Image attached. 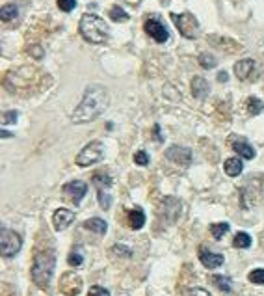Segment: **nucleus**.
<instances>
[{
  "label": "nucleus",
  "instance_id": "4468645a",
  "mask_svg": "<svg viewBox=\"0 0 264 296\" xmlns=\"http://www.w3.org/2000/svg\"><path fill=\"white\" fill-rule=\"evenodd\" d=\"M210 92V86L207 79H203V77H194L192 79V95L196 99H205L209 95Z\"/></svg>",
  "mask_w": 264,
  "mask_h": 296
},
{
  "label": "nucleus",
  "instance_id": "2eb2a0df",
  "mask_svg": "<svg viewBox=\"0 0 264 296\" xmlns=\"http://www.w3.org/2000/svg\"><path fill=\"white\" fill-rule=\"evenodd\" d=\"M233 149L234 153H238L242 159H247V161H251L253 157H255V149H253V145L249 142H246V140H233Z\"/></svg>",
  "mask_w": 264,
  "mask_h": 296
},
{
  "label": "nucleus",
  "instance_id": "cd10ccee",
  "mask_svg": "<svg viewBox=\"0 0 264 296\" xmlns=\"http://www.w3.org/2000/svg\"><path fill=\"white\" fill-rule=\"evenodd\" d=\"M249 281L257 285H264V268H255V270L249 272Z\"/></svg>",
  "mask_w": 264,
  "mask_h": 296
},
{
  "label": "nucleus",
  "instance_id": "20e7f679",
  "mask_svg": "<svg viewBox=\"0 0 264 296\" xmlns=\"http://www.w3.org/2000/svg\"><path fill=\"white\" fill-rule=\"evenodd\" d=\"M171 21L175 23L177 30L186 37V39H196L197 32H199V23L197 19L192 15V13L185 12V13H171Z\"/></svg>",
  "mask_w": 264,
  "mask_h": 296
},
{
  "label": "nucleus",
  "instance_id": "473e14b6",
  "mask_svg": "<svg viewBox=\"0 0 264 296\" xmlns=\"http://www.w3.org/2000/svg\"><path fill=\"white\" fill-rule=\"evenodd\" d=\"M87 296H110V292L105 289V287H99V285H93L92 289H90V292H87Z\"/></svg>",
  "mask_w": 264,
  "mask_h": 296
},
{
  "label": "nucleus",
  "instance_id": "c756f323",
  "mask_svg": "<svg viewBox=\"0 0 264 296\" xmlns=\"http://www.w3.org/2000/svg\"><path fill=\"white\" fill-rule=\"evenodd\" d=\"M82 261H84V257H82V253H80L78 250H73V252L69 253L67 263L71 266H80V265H82Z\"/></svg>",
  "mask_w": 264,
  "mask_h": 296
},
{
  "label": "nucleus",
  "instance_id": "f3484780",
  "mask_svg": "<svg viewBox=\"0 0 264 296\" xmlns=\"http://www.w3.org/2000/svg\"><path fill=\"white\" fill-rule=\"evenodd\" d=\"M143 224H145V214H143V210L140 207H136V209L129 210V226L130 229H141L143 228Z\"/></svg>",
  "mask_w": 264,
  "mask_h": 296
},
{
  "label": "nucleus",
  "instance_id": "423d86ee",
  "mask_svg": "<svg viewBox=\"0 0 264 296\" xmlns=\"http://www.w3.org/2000/svg\"><path fill=\"white\" fill-rule=\"evenodd\" d=\"M0 244H2V255L6 259H12L13 255L21 250V237H19L15 231L12 229H2V235H0Z\"/></svg>",
  "mask_w": 264,
  "mask_h": 296
},
{
  "label": "nucleus",
  "instance_id": "1a4fd4ad",
  "mask_svg": "<svg viewBox=\"0 0 264 296\" xmlns=\"http://www.w3.org/2000/svg\"><path fill=\"white\" fill-rule=\"evenodd\" d=\"M62 192L71 199V201H73L74 205H78L80 201H82V197L86 196L87 185L86 183H82V181H71V183H67V185H63Z\"/></svg>",
  "mask_w": 264,
  "mask_h": 296
},
{
  "label": "nucleus",
  "instance_id": "39448f33",
  "mask_svg": "<svg viewBox=\"0 0 264 296\" xmlns=\"http://www.w3.org/2000/svg\"><path fill=\"white\" fill-rule=\"evenodd\" d=\"M103 159H105V145L101 142H92L76 155V164L80 168H87L92 164L101 162Z\"/></svg>",
  "mask_w": 264,
  "mask_h": 296
},
{
  "label": "nucleus",
  "instance_id": "c9c22d12",
  "mask_svg": "<svg viewBox=\"0 0 264 296\" xmlns=\"http://www.w3.org/2000/svg\"><path fill=\"white\" fill-rule=\"evenodd\" d=\"M12 132H8V130H2V138H12Z\"/></svg>",
  "mask_w": 264,
  "mask_h": 296
},
{
  "label": "nucleus",
  "instance_id": "ddd939ff",
  "mask_svg": "<svg viewBox=\"0 0 264 296\" xmlns=\"http://www.w3.org/2000/svg\"><path fill=\"white\" fill-rule=\"evenodd\" d=\"M253 71H255V62L253 60H240L236 65H234V75L238 77L240 81H247V79H251Z\"/></svg>",
  "mask_w": 264,
  "mask_h": 296
},
{
  "label": "nucleus",
  "instance_id": "72a5a7b5",
  "mask_svg": "<svg viewBox=\"0 0 264 296\" xmlns=\"http://www.w3.org/2000/svg\"><path fill=\"white\" fill-rule=\"evenodd\" d=\"M17 117H19V114L15 110L6 112V114H4V123H6V125H15V123H17Z\"/></svg>",
  "mask_w": 264,
  "mask_h": 296
},
{
  "label": "nucleus",
  "instance_id": "412c9836",
  "mask_svg": "<svg viewBox=\"0 0 264 296\" xmlns=\"http://www.w3.org/2000/svg\"><path fill=\"white\" fill-rule=\"evenodd\" d=\"M233 246L246 250V248L251 246V237H249L247 233H236L234 235V239H233Z\"/></svg>",
  "mask_w": 264,
  "mask_h": 296
},
{
  "label": "nucleus",
  "instance_id": "7c9ffc66",
  "mask_svg": "<svg viewBox=\"0 0 264 296\" xmlns=\"http://www.w3.org/2000/svg\"><path fill=\"white\" fill-rule=\"evenodd\" d=\"M58 8L65 13L73 12L74 8H76V0H58Z\"/></svg>",
  "mask_w": 264,
  "mask_h": 296
},
{
  "label": "nucleus",
  "instance_id": "2f4dec72",
  "mask_svg": "<svg viewBox=\"0 0 264 296\" xmlns=\"http://www.w3.org/2000/svg\"><path fill=\"white\" fill-rule=\"evenodd\" d=\"M134 162L136 164H140V166H147L149 164V155L145 151H138L134 155Z\"/></svg>",
  "mask_w": 264,
  "mask_h": 296
},
{
  "label": "nucleus",
  "instance_id": "6e6552de",
  "mask_svg": "<svg viewBox=\"0 0 264 296\" xmlns=\"http://www.w3.org/2000/svg\"><path fill=\"white\" fill-rule=\"evenodd\" d=\"M60 290L67 296L78 294L80 290H82V279H80V276H76L74 272L63 274L62 279H60Z\"/></svg>",
  "mask_w": 264,
  "mask_h": 296
},
{
  "label": "nucleus",
  "instance_id": "a878e982",
  "mask_svg": "<svg viewBox=\"0 0 264 296\" xmlns=\"http://www.w3.org/2000/svg\"><path fill=\"white\" fill-rule=\"evenodd\" d=\"M199 63H201L203 69H212L216 67L218 60L212 54H209V52H203V54H199Z\"/></svg>",
  "mask_w": 264,
  "mask_h": 296
},
{
  "label": "nucleus",
  "instance_id": "c85d7f7f",
  "mask_svg": "<svg viewBox=\"0 0 264 296\" xmlns=\"http://www.w3.org/2000/svg\"><path fill=\"white\" fill-rule=\"evenodd\" d=\"M97 194H99V203H101V207L103 209H110V205H112V197L108 196L105 192V188H97Z\"/></svg>",
  "mask_w": 264,
  "mask_h": 296
},
{
  "label": "nucleus",
  "instance_id": "b1692460",
  "mask_svg": "<svg viewBox=\"0 0 264 296\" xmlns=\"http://www.w3.org/2000/svg\"><path fill=\"white\" fill-rule=\"evenodd\" d=\"M229 231V224L227 222H220V224H212L210 226V233H212V237H214L216 241H220L223 235Z\"/></svg>",
  "mask_w": 264,
  "mask_h": 296
},
{
  "label": "nucleus",
  "instance_id": "dca6fc26",
  "mask_svg": "<svg viewBox=\"0 0 264 296\" xmlns=\"http://www.w3.org/2000/svg\"><path fill=\"white\" fill-rule=\"evenodd\" d=\"M169 205H171V197H166V199H164V203H162V209H160V212H162V214H166V216H169V220H171V222H175L179 216H181L183 205H181V201H179V203L175 205L173 209L169 207Z\"/></svg>",
  "mask_w": 264,
  "mask_h": 296
},
{
  "label": "nucleus",
  "instance_id": "9b49d317",
  "mask_svg": "<svg viewBox=\"0 0 264 296\" xmlns=\"http://www.w3.org/2000/svg\"><path fill=\"white\" fill-rule=\"evenodd\" d=\"M74 220V212L69 209H58L52 214V226H54L56 231H63L67 229Z\"/></svg>",
  "mask_w": 264,
  "mask_h": 296
},
{
  "label": "nucleus",
  "instance_id": "0eeeda50",
  "mask_svg": "<svg viewBox=\"0 0 264 296\" xmlns=\"http://www.w3.org/2000/svg\"><path fill=\"white\" fill-rule=\"evenodd\" d=\"M143 30H145L147 36L153 37L156 43H166L169 39V32H167L166 26L160 23L158 17H147L145 25H143Z\"/></svg>",
  "mask_w": 264,
  "mask_h": 296
},
{
  "label": "nucleus",
  "instance_id": "7ed1b4c3",
  "mask_svg": "<svg viewBox=\"0 0 264 296\" xmlns=\"http://www.w3.org/2000/svg\"><path fill=\"white\" fill-rule=\"evenodd\" d=\"M56 266V257L52 252H37L32 265V279L39 289H47Z\"/></svg>",
  "mask_w": 264,
  "mask_h": 296
},
{
  "label": "nucleus",
  "instance_id": "aec40b11",
  "mask_svg": "<svg viewBox=\"0 0 264 296\" xmlns=\"http://www.w3.org/2000/svg\"><path fill=\"white\" fill-rule=\"evenodd\" d=\"M264 110V103L258 97H249L247 99V112L251 116H258Z\"/></svg>",
  "mask_w": 264,
  "mask_h": 296
},
{
  "label": "nucleus",
  "instance_id": "6ab92c4d",
  "mask_svg": "<svg viewBox=\"0 0 264 296\" xmlns=\"http://www.w3.org/2000/svg\"><path fill=\"white\" fill-rule=\"evenodd\" d=\"M84 228L93 231V233H97V235H105L106 229H108V224H106L103 218H90V220L84 222Z\"/></svg>",
  "mask_w": 264,
  "mask_h": 296
},
{
  "label": "nucleus",
  "instance_id": "bb28decb",
  "mask_svg": "<svg viewBox=\"0 0 264 296\" xmlns=\"http://www.w3.org/2000/svg\"><path fill=\"white\" fill-rule=\"evenodd\" d=\"M181 292H183V296H212L209 290L203 289V287H185Z\"/></svg>",
  "mask_w": 264,
  "mask_h": 296
},
{
  "label": "nucleus",
  "instance_id": "393cba45",
  "mask_svg": "<svg viewBox=\"0 0 264 296\" xmlns=\"http://www.w3.org/2000/svg\"><path fill=\"white\" fill-rule=\"evenodd\" d=\"M110 19L116 21V23H125V21H129V13L125 12L121 6H114L110 10Z\"/></svg>",
  "mask_w": 264,
  "mask_h": 296
},
{
  "label": "nucleus",
  "instance_id": "a211bd4d",
  "mask_svg": "<svg viewBox=\"0 0 264 296\" xmlns=\"http://www.w3.org/2000/svg\"><path fill=\"white\" fill-rule=\"evenodd\" d=\"M223 170H225V173H227L229 177H236V175H240L242 173V170H244V164H242V161L240 159H227L225 161V164H223Z\"/></svg>",
  "mask_w": 264,
  "mask_h": 296
},
{
  "label": "nucleus",
  "instance_id": "9d476101",
  "mask_svg": "<svg viewBox=\"0 0 264 296\" xmlns=\"http://www.w3.org/2000/svg\"><path fill=\"white\" fill-rule=\"evenodd\" d=\"M166 157L171 162L179 166H190L192 164V151L188 147H181V145H171L166 151Z\"/></svg>",
  "mask_w": 264,
  "mask_h": 296
},
{
  "label": "nucleus",
  "instance_id": "5701e85b",
  "mask_svg": "<svg viewBox=\"0 0 264 296\" xmlns=\"http://www.w3.org/2000/svg\"><path fill=\"white\" fill-rule=\"evenodd\" d=\"M212 283H214L220 290H223V292H231V279L225 278V276L214 274V276H212Z\"/></svg>",
  "mask_w": 264,
  "mask_h": 296
},
{
  "label": "nucleus",
  "instance_id": "f03ea898",
  "mask_svg": "<svg viewBox=\"0 0 264 296\" xmlns=\"http://www.w3.org/2000/svg\"><path fill=\"white\" fill-rule=\"evenodd\" d=\"M80 36L86 39L87 43H106L108 37H110V32H108V26L99 15H93V13H84L82 19H80Z\"/></svg>",
  "mask_w": 264,
  "mask_h": 296
},
{
  "label": "nucleus",
  "instance_id": "f704fd0d",
  "mask_svg": "<svg viewBox=\"0 0 264 296\" xmlns=\"http://www.w3.org/2000/svg\"><path fill=\"white\" fill-rule=\"evenodd\" d=\"M227 73H223V71H221V73H218V81L220 82H227Z\"/></svg>",
  "mask_w": 264,
  "mask_h": 296
},
{
  "label": "nucleus",
  "instance_id": "f257e3e1",
  "mask_svg": "<svg viewBox=\"0 0 264 296\" xmlns=\"http://www.w3.org/2000/svg\"><path fill=\"white\" fill-rule=\"evenodd\" d=\"M108 105H110V97H108L106 88L92 84L86 88L82 103L71 114V121L73 123H90L93 119H97L108 108Z\"/></svg>",
  "mask_w": 264,
  "mask_h": 296
},
{
  "label": "nucleus",
  "instance_id": "f8f14e48",
  "mask_svg": "<svg viewBox=\"0 0 264 296\" xmlns=\"http://www.w3.org/2000/svg\"><path fill=\"white\" fill-rule=\"evenodd\" d=\"M199 261L203 263V266L205 268H218V266L223 265V255L221 253H214L210 252V250H207L205 246L199 248Z\"/></svg>",
  "mask_w": 264,
  "mask_h": 296
},
{
  "label": "nucleus",
  "instance_id": "4be33fe9",
  "mask_svg": "<svg viewBox=\"0 0 264 296\" xmlns=\"http://www.w3.org/2000/svg\"><path fill=\"white\" fill-rule=\"evenodd\" d=\"M2 21H6V23H10V21H13V19H17L19 15V8L15 6V4H6V6H2Z\"/></svg>",
  "mask_w": 264,
  "mask_h": 296
}]
</instances>
